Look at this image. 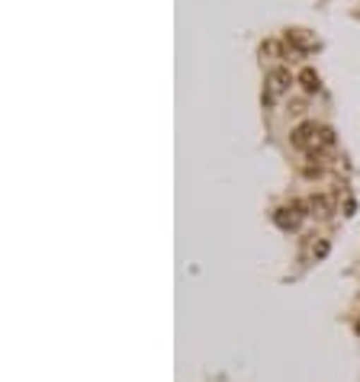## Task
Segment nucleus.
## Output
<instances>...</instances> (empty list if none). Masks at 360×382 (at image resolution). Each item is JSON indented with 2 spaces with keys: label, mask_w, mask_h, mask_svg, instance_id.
Listing matches in <instances>:
<instances>
[{
  "label": "nucleus",
  "mask_w": 360,
  "mask_h": 382,
  "mask_svg": "<svg viewBox=\"0 0 360 382\" xmlns=\"http://www.w3.org/2000/svg\"><path fill=\"white\" fill-rule=\"evenodd\" d=\"M289 87H293V74L287 68H274V71L267 74V94H264V106H274V100L280 94H287Z\"/></svg>",
  "instance_id": "nucleus-1"
},
{
  "label": "nucleus",
  "mask_w": 360,
  "mask_h": 382,
  "mask_svg": "<svg viewBox=\"0 0 360 382\" xmlns=\"http://www.w3.org/2000/svg\"><path fill=\"white\" fill-rule=\"evenodd\" d=\"M318 132H322V125L316 123H299L293 132H289V142H293V148H303V152H312L318 142Z\"/></svg>",
  "instance_id": "nucleus-2"
},
{
  "label": "nucleus",
  "mask_w": 360,
  "mask_h": 382,
  "mask_svg": "<svg viewBox=\"0 0 360 382\" xmlns=\"http://www.w3.org/2000/svg\"><path fill=\"white\" fill-rule=\"evenodd\" d=\"M299 84H303L306 94H318V84H322V80H318L316 68H303V71H299Z\"/></svg>",
  "instance_id": "nucleus-3"
},
{
  "label": "nucleus",
  "mask_w": 360,
  "mask_h": 382,
  "mask_svg": "<svg viewBox=\"0 0 360 382\" xmlns=\"http://www.w3.org/2000/svg\"><path fill=\"white\" fill-rule=\"evenodd\" d=\"M309 209L316 212V216H332V199H328V196H312Z\"/></svg>",
  "instance_id": "nucleus-4"
},
{
  "label": "nucleus",
  "mask_w": 360,
  "mask_h": 382,
  "mask_svg": "<svg viewBox=\"0 0 360 382\" xmlns=\"http://www.w3.org/2000/svg\"><path fill=\"white\" fill-rule=\"evenodd\" d=\"M287 42H293L296 45V49H309V36H306V29H287Z\"/></svg>",
  "instance_id": "nucleus-5"
},
{
  "label": "nucleus",
  "mask_w": 360,
  "mask_h": 382,
  "mask_svg": "<svg viewBox=\"0 0 360 382\" xmlns=\"http://www.w3.org/2000/svg\"><path fill=\"white\" fill-rule=\"evenodd\" d=\"M260 55L277 58V55H280V45H277V42H264V45H260Z\"/></svg>",
  "instance_id": "nucleus-6"
},
{
  "label": "nucleus",
  "mask_w": 360,
  "mask_h": 382,
  "mask_svg": "<svg viewBox=\"0 0 360 382\" xmlns=\"http://www.w3.org/2000/svg\"><path fill=\"white\" fill-rule=\"evenodd\" d=\"M328 254V241H318V247H316V257H325Z\"/></svg>",
  "instance_id": "nucleus-7"
}]
</instances>
